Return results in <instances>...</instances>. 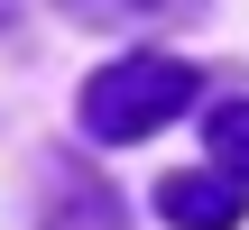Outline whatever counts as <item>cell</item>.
<instances>
[{"mask_svg": "<svg viewBox=\"0 0 249 230\" xmlns=\"http://www.w3.org/2000/svg\"><path fill=\"white\" fill-rule=\"evenodd\" d=\"M65 9H74V18H129V28H139V18H185L194 0H65Z\"/></svg>", "mask_w": 249, "mask_h": 230, "instance_id": "cell-5", "label": "cell"}, {"mask_svg": "<svg viewBox=\"0 0 249 230\" xmlns=\"http://www.w3.org/2000/svg\"><path fill=\"white\" fill-rule=\"evenodd\" d=\"M240 203H249V184L231 166H185V175L157 184V212L176 230H240Z\"/></svg>", "mask_w": 249, "mask_h": 230, "instance_id": "cell-2", "label": "cell"}, {"mask_svg": "<svg viewBox=\"0 0 249 230\" xmlns=\"http://www.w3.org/2000/svg\"><path fill=\"white\" fill-rule=\"evenodd\" d=\"M194 65H176V55H120V65H102L92 83H83V129L92 138H148V129H166L185 101H194Z\"/></svg>", "mask_w": 249, "mask_h": 230, "instance_id": "cell-1", "label": "cell"}, {"mask_svg": "<svg viewBox=\"0 0 249 230\" xmlns=\"http://www.w3.org/2000/svg\"><path fill=\"white\" fill-rule=\"evenodd\" d=\"M55 230H120V194L111 184H92L83 166H65L55 175V212H46Z\"/></svg>", "mask_w": 249, "mask_h": 230, "instance_id": "cell-3", "label": "cell"}, {"mask_svg": "<svg viewBox=\"0 0 249 230\" xmlns=\"http://www.w3.org/2000/svg\"><path fill=\"white\" fill-rule=\"evenodd\" d=\"M203 138H213V157H222V166H231V175L249 184V101H222Z\"/></svg>", "mask_w": 249, "mask_h": 230, "instance_id": "cell-4", "label": "cell"}]
</instances>
